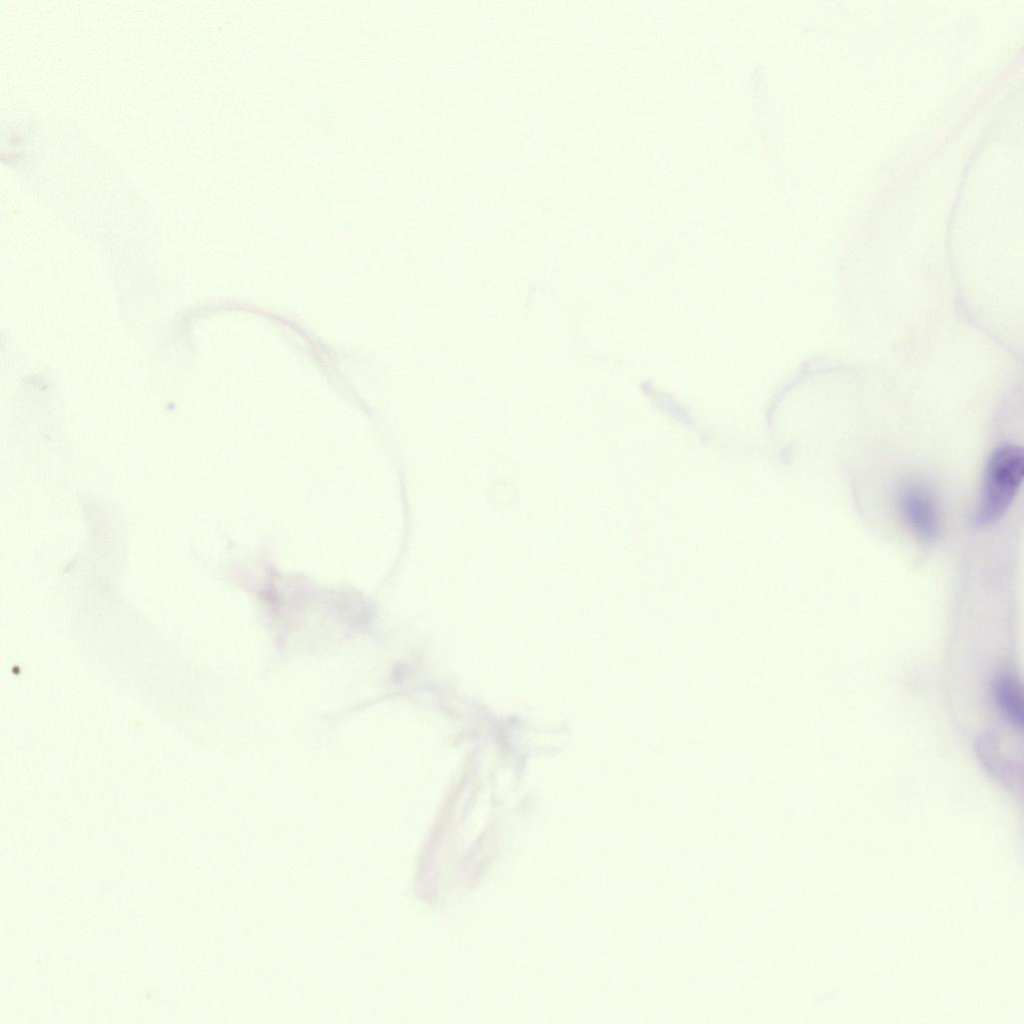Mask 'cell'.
<instances>
[{"label":"cell","mask_w":1024,"mask_h":1024,"mask_svg":"<svg viewBox=\"0 0 1024 1024\" xmlns=\"http://www.w3.org/2000/svg\"><path fill=\"white\" fill-rule=\"evenodd\" d=\"M1024 474V453L1020 446L1004 444L988 459L974 521L988 526L1001 518L1012 504Z\"/></svg>","instance_id":"1"},{"label":"cell","mask_w":1024,"mask_h":1024,"mask_svg":"<svg viewBox=\"0 0 1024 1024\" xmlns=\"http://www.w3.org/2000/svg\"><path fill=\"white\" fill-rule=\"evenodd\" d=\"M900 514L916 537L925 543L940 535V515L931 490L919 482L905 485L898 497Z\"/></svg>","instance_id":"2"},{"label":"cell","mask_w":1024,"mask_h":1024,"mask_svg":"<svg viewBox=\"0 0 1024 1024\" xmlns=\"http://www.w3.org/2000/svg\"><path fill=\"white\" fill-rule=\"evenodd\" d=\"M995 701L1007 720L1016 728L1023 726V697L1020 683L1012 672L1001 673L994 683Z\"/></svg>","instance_id":"3"}]
</instances>
